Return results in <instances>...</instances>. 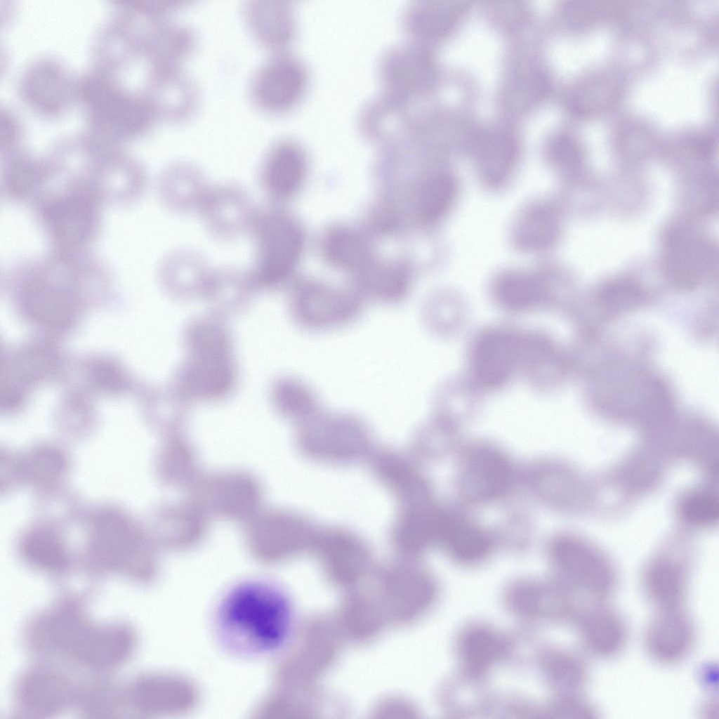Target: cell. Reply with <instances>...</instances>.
<instances>
[{
	"label": "cell",
	"mask_w": 719,
	"mask_h": 719,
	"mask_svg": "<svg viewBox=\"0 0 719 719\" xmlns=\"http://www.w3.org/2000/svg\"><path fill=\"white\" fill-rule=\"evenodd\" d=\"M39 637L51 648L95 668L116 666L133 646L128 629L119 625H95L72 607L58 609L41 621Z\"/></svg>",
	"instance_id": "1"
},
{
	"label": "cell",
	"mask_w": 719,
	"mask_h": 719,
	"mask_svg": "<svg viewBox=\"0 0 719 719\" xmlns=\"http://www.w3.org/2000/svg\"><path fill=\"white\" fill-rule=\"evenodd\" d=\"M254 244L250 269L258 285L274 286L291 275L301 256L303 235L297 222L275 204L258 208L249 233Z\"/></svg>",
	"instance_id": "2"
},
{
	"label": "cell",
	"mask_w": 719,
	"mask_h": 719,
	"mask_svg": "<svg viewBox=\"0 0 719 719\" xmlns=\"http://www.w3.org/2000/svg\"><path fill=\"white\" fill-rule=\"evenodd\" d=\"M89 549L95 562L109 570L143 576L151 573L155 565L153 542L133 522L114 510L103 511L93 520Z\"/></svg>",
	"instance_id": "3"
},
{
	"label": "cell",
	"mask_w": 719,
	"mask_h": 719,
	"mask_svg": "<svg viewBox=\"0 0 719 719\" xmlns=\"http://www.w3.org/2000/svg\"><path fill=\"white\" fill-rule=\"evenodd\" d=\"M37 205L46 233L62 251L87 244L98 232L99 194L86 184H69L40 199Z\"/></svg>",
	"instance_id": "4"
},
{
	"label": "cell",
	"mask_w": 719,
	"mask_h": 719,
	"mask_svg": "<svg viewBox=\"0 0 719 719\" xmlns=\"http://www.w3.org/2000/svg\"><path fill=\"white\" fill-rule=\"evenodd\" d=\"M298 447L321 462L350 463L365 458L372 447L371 432L357 416L320 411L302 422Z\"/></svg>",
	"instance_id": "5"
},
{
	"label": "cell",
	"mask_w": 719,
	"mask_h": 719,
	"mask_svg": "<svg viewBox=\"0 0 719 719\" xmlns=\"http://www.w3.org/2000/svg\"><path fill=\"white\" fill-rule=\"evenodd\" d=\"M321 530L307 517L283 509H261L244 523L250 554L265 563L280 561L316 546Z\"/></svg>",
	"instance_id": "6"
},
{
	"label": "cell",
	"mask_w": 719,
	"mask_h": 719,
	"mask_svg": "<svg viewBox=\"0 0 719 719\" xmlns=\"http://www.w3.org/2000/svg\"><path fill=\"white\" fill-rule=\"evenodd\" d=\"M188 492L211 517L244 524L262 509L264 498L259 479L237 469L202 473Z\"/></svg>",
	"instance_id": "7"
},
{
	"label": "cell",
	"mask_w": 719,
	"mask_h": 719,
	"mask_svg": "<svg viewBox=\"0 0 719 719\" xmlns=\"http://www.w3.org/2000/svg\"><path fill=\"white\" fill-rule=\"evenodd\" d=\"M307 84L301 62L278 52L265 59L251 74L249 95L253 104L267 114L288 111L299 101Z\"/></svg>",
	"instance_id": "8"
},
{
	"label": "cell",
	"mask_w": 719,
	"mask_h": 719,
	"mask_svg": "<svg viewBox=\"0 0 719 719\" xmlns=\"http://www.w3.org/2000/svg\"><path fill=\"white\" fill-rule=\"evenodd\" d=\"M553 562L570 586L593 602H604L617 589V576L611 563L599 553L569 539L555 541Z\"/></svg>",
	"instance_id": "9"
},
{
	"label": "cell",
	"mask_w": 719,
	"mask_h": 719,
	"mask_svg": "<svg viewBox=\"0 0 719 719\" xmlns=\"http://www.w3.org/2000/svg\"><path fill=\"white\" fill-rule=\"evenodd\" d=\"M257 209L243 187L222 183L210 186L198 213L212 236L229 240L249 233Z\"/></svg>",
	"instance_id": "10"
},
{
	"label": "cell",
	"mask_w": 719,
	"mask_h": 719,
	"mask_svg": "<svg viewBox=\"0 0 719 719\" xmlns=\"http://www.w3.org/2000/svg\"><path fill=\"white\" fill-rule=\"evenodd\" d=\"M296 315L312 331L341 328L361 314L362 303L355 294L322 284H306L295 295Z\"/></svg>",
	"instance_id": "11"
},
{
	"label": "cell",
	"mask_w": 719,
	"mask_h": 719,
	"mask_svg": "<svg viewBox=\"0 0 719 719\" xmlns=\"http://www.w3.org/2000/svg\"><path fill=\"white\" fill-rule=\"evenodd\" d=\"M696 640L694 624L682 606L659 608L648 622L644 646L655 662L673 666L691 653Z\"/></svg>",
	"instance_id": "12"
},
{
	"label": "cell",
	"mask_w": 719,
	"mask_h": 719,
	"mask_svg": "<svg viewBox=\"0 0 719 719\" xmlns=\"http://www.w3.org/2000/svg\"><path fill=\"white\" fill-rule=\"evenodd\" d=\"M305 172V157L294 141L282 139L265 152L260 167V183L273 204L284 200L300 187Z\"/></svg>",
	"instance_id": "13"
},
{
	"label": "cell",
	"mask_w": 719,
	"mask_h": 719,
	"mask_svg": "<svg viewBox=\"0 0 719 719\" xmlns=\"http://www.w3.org/2000/svg\"><path fill=\"white\" fill-rule=\"evenodd\" d=\"M579 631L584 649L599 659L616 657L628 639V625L622 614L604 602L587 605L580 614Z\"/></svg>",
	"instance_id": "14"
},
{
	"label": "cell",
	"mask_w": 719,
	"mask_h": 719,
	"mask_svg": "<svg viewBox=\"0 0 719 719\" xmlns=\"http://www.w3.org/2000/svg\"><path fill=\"white\" fill-rule=\"evenodd\" d=\"M211 516L204 507L190 496L163 508L159 517L160 539L174 550L193 548L206 536Z\"/></svg>",
	"instance_id": "15"
},
{
	"label": "cell",
	"mask_w": 719,
	"mask_h": 719,
	"mask_svg": "<svg viewBox=\"0 0 719 719\" xmlns=\"http://www.w3.org/2000/svg\"><path fill=\"white\" fill-rule=\"evenodd\" d=\"M242 12L249 34L262 46L280 51L293 39L295 19L287 2L249 0L244 2Z\"/></svg>",
	"instance_id": "16"
},
{
	"label": "cell",
	"mask_w": 719,
	"mask_h": 719,
	"mask_svg": "<svg viewBox=\"0 0 719 719\" xmlns=\"http://www.w3.org/2000/svg\"><path fill=\"white\" fill-rule=\"evenodd\" d=\"M510 481L511 469L506 459L493 449L482 448L466 458L461 485L469 498L487 501L501 496Z\"/></svg>",
	"instance_id": "17"
},
{
	"label": "cell",
	"mask_w": 719,
	"mask_h": 719,
	"mask_svg": "<svg viewBox=\"0 0 719 719\" xmlns=\"http://www.w3.org/2000/svg\"><path fill=\"white\" fill-rule=\"evenodd\" d=\"M210 186L198 166L187 161H177L161 173L158 191L168 209L177 213H189L199 212Z\"/></svg>",
	"instance_id": "18"
},
{
	"label": "cell",
	"mask_w": 719,
	"mask_h": 719,
	"mask_svg": "<svg viewBox=\"0 0 719 719\" xmlns=\"http://www.w3.org/2000/svg\"><path fill=\"white\" fill-rule=\"evenodd\" d=\"M385 84L394 95H409L425 88L433 77V65L423 50L403 45L390 51L381 65Z\"/></svg>",
	"instance_id": "19"
},
{
	"label": "cell",
	"mask_w": 719,
	"mask_h": 719,
	"mask_svg": "<svg viewBox=\"0 0 719 719\" xmlns=\"http://www.w3.org/2000/svg\"><path fill=\"white\" fill-rule=\"evenodd\" d=\"M520 356L517 338L504 331L485 334L475 344L473 367L477 379L487 386L505 381L516 366Z\"/></svg>",
	"instance_id": "20"
},
{
	"label": "cell",
	"mask_w": 719,
	"mask_h": 719,
	"mask_svg": "<svg viewBox=\"0 0 719 719\" xmlns=\"http://www.w3.org/2000/svg\"><path fill=\"white\" fill-rule=\"evenodd\" d=\"M392 529V542L399 550L414 553L437 541L444 513L428 501L401 506Z\"/></svg>",
	"instance_id": "21"
},
{
	"label": "cell",
	"mask_w": 719,
	"mask_h": 719,
	"mask_svg": "<svg viewBox=\"0 0 719 719\" xmlns=\"http://www.w3.org/2000/svg\"><path fill=\"white\" fill-rule=\"evenodd\" d=\"M688 579L687 568L680 562L660 557L645 569L641 588L648 601L657 609L682 606Z\"/></svg>",
	"instance_id": "22"
},
{
	"label": "cell",
	"mask_w": 719,
	"mask_h": 719,
	"mask_svg": "<svg viewBox=\"0 0 719 719\" xmlns=\"http://www.w3.org/2000/svg\"><path fill=\"white\" fill-rule=\"evenodd\" d=\"M159 105L164 115L174 123H183L194 117L202 101L195 79L181 67H162L159 78Z\"/></svg>",
	"instance_id": "23"
},
{
	"label": "cell",
	"mask_w": 719,
	"mask_h": 719,
	"mask_svg": "<svg viewBox=\"0 0 719 719\" xmlns=\"http://www.w3.org/2000/svg\"><path fill=\"white\" fill-rule=\"evenodd\" d=\"M712 251L700 238L680 235L668 246L666 270L675 284L690 287L697 284L708 272L712 261Z\"/></svg>",
	"instance_id": "24"
},
{
	"label": "cell",
	"mask_w": 719,
	"mask_h": 719,
	"mask_svg": "<svg viewBox=\"0 0 719 719\" xmlns=\"http://www.w3.org/2000/svg\"><path fill=\"white\" fill-rule=\"evenodd\" d=\"M377 477L398 499L401 506L427 501L426 484L407 457L391 451L380 454L374 463Z\"/></svg>",
	"instance_id": "25"
},
{
	"label": "cell",
	"mask_w": 719,
	"mask_h": 719,
	"mask_svg": "<svg viewBox=\"0 0 719 719\" xmlns=\"http://www.w3.org/2000/svg\"><path fill=\"white\" fill-rule=\"evenodd\" d=\"M70 690L59 674L40 669L27 674L20 682L18 697L32 713L39 715L58 712L70 699Z\"/></svg>",
	"instance_id": "26"
},
{
	"label": "cell",
	"mask_w": 719,
	"mask_h": 719,
	"mask_svg": "<svg viewBox=\"0 0 719 719\" xmlns=\"http://www.w3.org/2000/svg\"><path fill=\"white\" fill-rule=\"evenodd\" d=\"M462 1H425L411 6L405 11L406 29L418 37L435 39L448 34L462 15Z\"/></svg>",
	"instance_id": "27"
},
{
	"label": "cell",
	"mask_w": 719,
	"mask_h": 719,
	"mask_svg": "<svg viewBox=\"0 0 719 719\" xmlns=\"http://www.w3.org/2000/svg\"><path fill=\"white\" fill-rule=\"evenodd\" d=\"M158 470L168 486L189 490L202 475L196 449L186 440H169L160 451Z\"/></svg>",
	"instance_id": "28"
},
{
	"label": "cell",
	"mask_w": 719,
	"mask_h": 719,
	"mask_svg": "<svg viewBox=\"0 0 719 719\" xmlns=\"http://www.w3.org/2000/svg\"><path fill=\"white\" fill-rule=\"evenodd\" d=\"M437 542L444 545L454 558L463 562L480 560L490 547L488 538L477 527L452 520L447 515Z\"/></svg>",
	"instance_id": "29"
},
{
	"label": "cell",
	"mask_w": 719,
	"mask_h": 719,
	"mask_svg": "<svg viewBox=\"0 0 719 719\" xmlns=\"http://www.w3.org/2000/svg\"><path fill=\"white\" fill-rule=\"evenodd\" d=\"M558 232V220L549 207L539 204L529 209L515 231L516 244L525 250L543 249L553 243Z\"/></svg>",
	"instance_id": "30"
},
{
	"label": "cell",
	"mask_w": 719,
	"mask_h": 719,
	"mask_svg": "<svg viewBox=\"0 0 719 719\" xmlns=\"http://www.w3.org/2000/svg\"><path fill=\"white\" fill-rule=\"evenodd\" d=\"M517 146L505 134H491L483 138L477 150L481 175L492 184L501 183L510 171L516 158Z\"/></svg>",
	"instance_id": "31"
},
{
	"label": "cell",
	"mask_w": 719,
	"mask_h": 719,
	"mask_svg": "<svg viewBox=\"0 0 719 719\" xmlns=\"http://www.w3.org/2000/svg\"><path fill=\"white\" fill-rule=\"evenodd\" d=\"M22 553L29 563L44 570L59 572L67 565V553L60 537L45 528L36 529L25 536Z\"/></svg>",
	"instance_id": "32"
},
{
	"label": "cell",
	"mask_w": 719,
	"mask_h": 719,
	"mask_svg": "<svg viewBox=\"0 0 719 719\" xmlns=\"http://www.w3.org/2000/svg\"><path fill=\"white\" fill-rule=\"evenodd\" d=\"M494 292L503 305L520 310L538 303L544 296L545 288L543 282L534 275L511 272L497 279Z\"/></svg>",
	"instance_id": "33"
},
{
	"label": "cell",
	"mask_w": 719,
	"mask_h": 719,
	"mask_svg": "<svg viewBox=\"0 0 719 719\" xmlns=\"http://www.w3.org/2000/svg\"><path fill=\"white\" fill-rule=\"evenodd\" d=\"M159 270L165 280L176 285L207 284L213 268L199 252L181 249L169 253L161 261Z\"/></svg>",
	"instance_id": "34"
},
{
	"label": "cell",
	"mask_w": 719,
	"mask_h": 719,
	"mask_svg": "<svg viewBox=\"0 0 719 719\" xmlns=\"http://www.w3.org/2000/svg\"><path fill=\"white\" fill-rule=\"evenodd\" d=\"M157 55L162 67H180L198 44L193 28L181 22H167L158 34Z\"/></svg>",
	"instance_id": "35"
},
{
	"label": "cell",
	"mask_w": 719,
	"mask_h": 719,
	"mask_svg": "<svg viewBox=\"0 0 719 719\" xmlns=\"http://www.w3.org/2000/svg\"><path fill=\"white\" fill-rule=\"evenodd\" d=\"M502 640L492 632L478 628L469 632L461 645V657L470 674L483 673L503 651Z\"/></svg>",
	"instance_id": "36"
},
{
	"label": "cell",
	"mask_w": 719,
	"mask_h": 719,
	"mask_svg": "<svg viewBox=\"0 0 719 719\" xmlns=\"http://www.w3.org/2000/svg\"><path fill=\"white\" fill-rule=\"evenodd\" d=\"M456 194V183L447 174H439L430 179L418 196L417 211L421 219L433 223L440 218L452 204Z\"/></svg>",
	"instance_id": "37"
},
{
	"label": "cell",
	"mask_w": 719,
	"mask_h": 719,
	"mask_svg": "<svg viewBox=\"0 0 719 719\" xmlns=\"http://www.w3.org/2000/svg\"><path fill=\"white\" fill-rule=\"evenodd\" d=\"M549 674L554 682L567 690H577L588 682L589 669L579 655L566 652L553 654L548 661Z\"/></svg>",
	"instance_id": "38"
},
{
	"label": "cell",
	"mask_w": 719,
	"mask_h": 719,
	"mask_svg": "<svg viewBox=\"0 0 719 719\" xmlns=\"http://www.w3.org/2000/svg\"><path fill=\"white\" fill-rule=\"evenodd\" d=\"M364 284L366 291L375 298L385 303H395L405 296L408 280L403 270L390 268L373 272Z\"/></svg>",
	"instance_id": "39"
},
{
	"label": "cell",
	"mask_w": 719,
	"mask_h": 719,
	"mask_svg": "<svg viewBox=\"0 0 719 719\" xmlns=\"http://www.w3.org/2000/svg\"><path fill=\"white\" fill-rule=\"evenodd\" d=\"M325 251L332 263L343 267L360 265L367 256L362 242L355 235L345 231L331 234L326 240Z\"/></svg>",
	"instance_id": "40"
},
{
	"label": "cell",
	"mask_w": 719,
	"mask_h": 719,
	"mask_svg": "<svg viewBox=\"0 0 719 719\" xmlns=\"http://www.w3.org/2000/svg\"><path fill=\"white\" fill-rule=\"evenodd\" d=\"M718 501L711 492L696 491L682 501L680 512L684 518L696 525H709L718 520Z\"/></svg>",
	"instance_id": "41"
},
{
	"label": "cell",
	"mask_w": 719,
	"mask_h": 719,
	"mask_svg": "<svg viewBox=\"0 0 719 719\" xmlns=\"http://www.w3.org/2000/svg\"><path fill=\"white\" fill-rule=\"evenodd\" d=\"M550 160L562 170L574 169L580 160V153L576 143L569 137L559 136L553 138L548 145Z\"/></svg>",
	"instance_id": "42"
},
{
	"label": "cell",
	"mask_w": 719,
	"mask_h": 719,
	"mask_svg": "<svg viewBox=\"0 0 719 719\" xmlns=\"http://www.w3.org/2000/svg\"><path fill=\"white\" fill-rule=\"evenodd\" d=\"M553 712L561 718L594 719L600 717L599 710L594 704L588 699L576 696H568L558 700Z\"/></svg>",
	"instance_id": "43"
},
{
	"label": "cell",
	"mask_w": 719,
	"mask_h": 719,
	"mask_svg": "<svg viewBox=\"0 0 719 719\" xmlns=\"http://www.w3.org/2000/svg\"><path fill=\"white\" fill-rule=\"evenodd\" d=\"M640 291L628 281H616L609 284L602 291L601 300L610 309L625 308L636 302Z\"/></svg>",
	"instance_id": "44"
},
{
	"label": "cell",
	"mask_w": 719,
	"mask_h": 719,
	"mask_svg": "<svg viewBox=\"0 0 719 719\" xmlns=\"http://www.w3.org/2000/svg\"><path fill=\"white\" fill-rule=\"evenodd\" d=\"M31 473L39 479L52 477L59 472L62 465L61 457L53 451H39L30 461Z\"/></svg>",
	"instance_id": "45"
},
{
	"label": "cell",
	"mask_w": 719,
	"mask_h": 719,
	"mask_svg": "<svg viewBox=\"0 0 719 719\" xmlns=\"http://www.w3.org/2000/svg\"><path fill=\"white\" fill-rule=\"evenodd\" d=\"M700 681L709 691H714L717 687V668L713 664H706L700 669Z\"/></svg>",
	"instance_id": "46"
},
{
	"label": "cell",
	"mask_w": 719,
	"mask_h": 719,
	"mask_svg": "<svg viewBox=\"0 0 719 719\" xmlns=\"http://www.w3.org/2000/svg\"><path fill=\"white\" fill-rule=\"evenodd\" d=\"M717 711L718 701L714 697L707 699L700 707V713L702 716L708 718H716Z\"/></svg>",
	"instance_id": "47"
}]
</instances>
